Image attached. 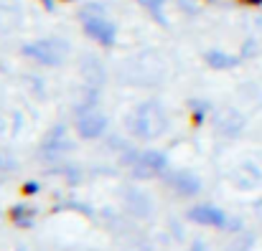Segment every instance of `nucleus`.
<instances>
[{
  "label": "nucleus",
  "instance_id": "nucleus-2",
  "mask_svg": "<svg viewBox=\"0 0 262 251\" xmlns=\"http://www.w3.org/2000/svg\"><path fill=\"white\" fill-rule=\"evenodd\" d=\"M133 168L140 178H148V175H155V173H163L168 168V160L163 152H155V150H148V152H140L135 160H133Z\"/></svg>",
  "mask_w": 262,
  "mask_h": 251
},
{
  "label": "nucleus",
  "instance_id": "nucleus-5",
  "mask_svg": "<svg viewBox=\"0 0 262 251\" xmlns=\"http://www.w3.org/2000/svg\"><path fill=\"white\" fill-rule=\"evenodd\" d=\"M188 218L191 221H196V223H201V226H226V216H224V211H219V208H214V205H196V208H191L188 211Z\"/></svg>",
  "mask_w": 262,
  "mask_h": 251
},
{
  "label": "nucleus",
  "instance_id": "nucleus-3",
  "mask_svg": "<svg viewBox=\"0 0 262 251\" xmlns=\"http://www.w3.org/2000/svg\"><path fill=\"white\" fill-rule=\"evenodd\" d=\"M84 26H87V33L89 36H94L100 44H112L115 41V31H112V26L100 16V13H84Z\"/></svg>",
  "mask_w": 262,
  "mask_h": 251
},
{
  "label": "nucleus",
  "instance_id": "nucleus-7",
  "mask_svg": "<svg viewBox=\"0 0 262 251\" xmlns=\"http://www.w3.org/2000/svg\"><path fill=\"white\" fill-rule=\"evenodd\" d=\"M166 183H168L176 193H181V195H193V193H199V188H201L199 178L191 175V173H186V170H181V173H171V175L166 178Z\"/></svg>",
  "mask_w": 262,
  "mask_h": 251
},
{
  "label": "nucleus",
  "instance_id": "nucleus-11",
  "mask_svg": "<svg viewBox=\"0 0 262 251\" xmlns=\"http://www.w3.org/2000/svg\"><path fill=\"white\" fill-rule=\"evenodd\" d=\"M191 251H206V248H204V246H193Z\"/></svg>",
  "mask_w": 262,
  "mask_h": 251
},
{
  "label": "nucleus",
  "instance_id": "nucleus-8",
  "mask_svg": "<svg viewBox=\"0 0 262 251\" xmlns=\"http://www.w3.org/2000/svg\"><path fill=\"white\" fill-rule=\"evenodd\" d=\"M67 147H69V140H67V135H64V130H61V127H56V130L46 137V142H44V152H49V157L61 155Z\"/></svg>",
  "mask_w": 262,
  "mask_h": 251
},
{
  "label": "nucleus",
  "instance_id": "nucleus-12",
  "mask_svg": "<svg viewBox=\"0 0 262 251\" xmlns=\"http://www.w3.org/2000/svg\"><path fill=\"white\" fill-rule=\"evenodd\" d=\"M46 3H49V0H46Z\"/></svg>",
  "mask_w": 262,
  "mask_h": 251
},
{
  "label": "nucleus",
  "instance_id": "nucleus-1",
  "mask_svg": "<svg viewBox=\"0 0 262 251\" xmlns=\"http://www.w3.org/2000/svg\"><path fill=\"white\" fill-rule=\"evenodd\" d=\"M166 112H163V107L158 104V102H143V104H138L133 112H130V117L125 119V124H127V130L135 135V137H140V140H153V137H160L163 135V130H166Z\"/></svg>",
  "mask_w": 262,
  "mask_h": 251
},
{
  "label": "nucleus",
  "instance_id": "nucleus-10",
  "mask_svg": "<svg viewBox=\"0 0 262 251\" xmlns=\"http://www.w3.org/2000/svg\"><path fill=\"white\" fill-rule=\"evenodd\" d=\"M36 188H39L36 183H28V185H26V190H28V193H36Z\"/></svg>",
  "mask_w": 262,
  "mask_h": 251
},
{
  "label": "nucleus",
  "instance_id": "nucleus-6",
  "mask_svg": "<svg viewBox=\"0 0 262 251\" xmlns=\"http://www.w3.org/2000/svg\"><path fill=\"white\" fill-rule=\"evenodd\" d=\"M26 54H31L34 59H39V61H44V64H59L61 61V54H64V46H59V44H54V41H49V44H31L28 49H26Z\"/></svg>",
  "mask_w": 262,
  "mask_h": 251
},
{
  "label": "nucleus",
  "instance_id": "nucleus-4",
  "mask_svg": "<svg viewBox=\"0 0 262 251\" xmlns=\"http://www.w3.org/2000/svg\"><path fill=\"white\" fill-rule=\"evenodd\" d=\"M105 127H107V117L105 114H100V112H84L82 117H79V122H77V130H79V135L82 137H100L102 132H105Z\"/></svg>",
  "mask_w": 262,
  "mask_h": 251
},
{
  "label": "nucleus",
  "instance_id": "nucleus-9",
  "mask_svg": "<svg viewBox=\"0 0 262 251\" xmlns=\"http://www.w3.org/2000/svg\"><path fill=\"white\" fill-rule=\"evenodd\" d=\"M206 61H209V66H214V69H229V66H234V59H229V56H224V54H219V51H211V54L206 56Z\"/></svg>",
  "mask_w": 262,
  "mask_h": 251
}]
</instances>
